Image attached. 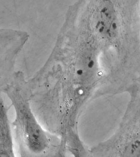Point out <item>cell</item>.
Here are the masks:
<instances>
[{
    "mask_svg": "<svg viewBox=\"0 0 140 157\" xmlns=\"http://www.w3.org/2000/svg\"><path fill=\"white\" fill-rule=\"evenodd\" d=\"M29 85L23 72L17 71L2 92L14 110V118L11 124L15 144L20 157L39 154L48 145L47 137L31 107Z\"/></svg>",
    "mask_w": 140,
    "mask_h": 157,
    "instance_id": "1",
    "label": "cell"
},
{
    "mask_svg": "<svg viewBox=\"0 0 140 157\" xmlns=\"http://www.w3.org/2000/svg\"><path fill=\"white\" fill-rule=\"evenodd\" d=\"M130 101L120 126L107 145L114 156L140 157V93L130 90Z\"/></svg>",
    "mask_w": 140,
    "mask_h": 157,
    "instance_id": "2",
    "label": "cell"
},
{
    "mask_svg": "<svg viewBox=\"0 0 140 157\" xmlns=\"http://www.w3.org/2000/svg\"><path fill=\"white\" fill-rule=\"evenodd\" d=\"M29 37L25 31L0 28V93L17 71L18 58Z\"/></svg>",
    "mask_w": 140,
    "mask_h": 157,
    "instance_id": "3",
    "label": "cell"
},
{
    "mask_svg": "<svg viewBox=\"0 0 140 157\" xmlns=\"http://www.w3.org/2000/svg\"><path fill=\"white\" fill-rule=\"evenodd\" d=\"M3 98L0 96V157H15L14 136L10 122L9 110Z\"/></svg>",
    "mask_w": 140,
    "mask_h": 157,
    "instance_id": "4",
    "label": "cell"
},
{
    "mask_svg": "<svg viewBox=\"0 0 140 157\" xmlns=\"http://www.w3.org/2000/svg\"><path fill=\"white\" fill-rule=\"evenodd\" d=\"M139 13L140 14V0H139Z\"/></svg>",
    "mask_w": 140,
    "mask_h": 157,
    "instance_id": "5",
    "label": "cell"
}]
</instances>
